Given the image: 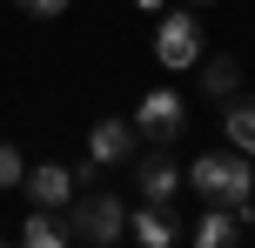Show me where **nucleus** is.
Listing matches in <instances>:
<instances>
[{
	"label": "nucleus",
	"instance_id": "14",
	"mask_svg": "<svg viewBox=\"0 0 255 248\" xmlns=\"http://www.w3.org/2000/svg\"><path fill=\"white\" fill-rule=\"evenodd\" d=\"M13 7H20V13H34V20H61V13H67V0H13Z\"/></svg>",
	"mask_w": 255,
	"mask_h": 248
},
{
	"label": "nucleus",
	"instance_id": "11",
	"mask_svg": "<svg viewBox=\"0 0 255 248\" xmlns=\"http://www.w3.org/2000/svg\"><path fill=\"white\" fill-rule=\"evenodd\" d=\"M13 248H74V235H67V222H61V215L34 208V215L20 222V242H13Z\"/></svg>",
	"mask_w": 255,
	"mask_h": 248
},
{
	"label": "nucleus",
	"instance_id": "7",
	"mask_svg": "<svg viewBox=\"0 0 255 248\" xmlns=\"http://www.w3.org/2000/svg\"><path fill=\"white\" fill-rule=\"evenodd\" d=\"M134 174H141V201H154V208H168V201L181 195V181H188V168H175L168 155H148V161H134Z\"/></svg>",
	"mask_w": 255,
	"mask_h": 248
},
{
	"label": "nucleus",
	"instance_id": "17",
	"mask_svg": "<svg viewBox=\"0 0 255 248\" xmlns=\"http://www.w3.org/2000/svg\"><path fill=\"white\" fill-rule=\"evenodd\" d=\"M0 248H7V242H0Z\"/></svg>",
	"mask_w": 255,
	"mask_h": 248
},
{
	"label": "nucleus",
	"instance_id": "1",
	"mask_svg": "<svg viewBox=\"0 0 255 248\" xmlns=\"http://www.w3.org/2000/svg\"><path fill=\"white\" fill-rule=\"evenodd\" d=\"M188 188L202 201H215V208H242L255 201V161L235 155V148H215V155H195L188 161Z\"/></svg>",
	"mask_w": 255,
	"mask_h": 248
},
{
	"label": "nucleus",
	"instance_id": "3",
	"mask_svg": "<svg viewBox=\"0 0 255 248\" xmlns=\"http://www.w3.org/2000/svg\"><path fill=\"white\" fill-rule=\"evenodd\" d=\"M202 20L195 13H181V7H168L161 20H154V61L168 67V74H181V67H202Z\"/></svg>",
	"mask_w": 255,
	"mask_h": 248
},
{
	"label": "nucleus",
	"instance_id": "6",
	"mask_svg": "<svg viewBox=\"0 0 255 248\" xmlns=\"http://www.w3.org/2000/svg\"><path fill=\"white\" fill-rule=\"evenodd\" d=\"M74 188H81V174L67 168V161H34V168H27V181H20V195L34 201V208L61 215L67 201H74Z\"/></svg>",
	"mask_w": 255,
	"mask_h": 248
},
{
	"label": "nucleus",
	"instance_id": "16",
	"mask_svg": "<svg viewBox=\"0 0 255 248\" xmlns=\"http://www.w3.org/2000/svg\"><path fill=\"white\" fill-rule=\"evenodd\" d=\"M195 7H215V0H195Z\"/></svg>",
	"mask_w": 255,
	"mask_h": 248
},
{
	"label": "nucleus",
	"instance_id": "8",
	"mask_svg": "<svg viewBox=\"0 0 255 248\" xmlns=\"http://www.w3.org/2000/svg\"><path fill=\"white\" fill-rule=\"evenodd\" d=\"M195 248H242V208L195 215Z\"/></svg>",
	"mask_w": 255,
	"mask_h": 248
},
{
	"label": "nucleus",
	"instance_id": "4",
	"mask_svg": "<svg viewBox=\"0 0 255 248\" xmlns=\"http://www.w3.org/2000/svg\"><path fill=\"white\" fill-rule=\"evenodd\" d=\"M134 128H141V141H154V148L181 141V134H188V101H181L175 87H148L134 101Z\"/></svg>",
	"mask_w": 255,
	"mask_h": 248
},
{
	"label": "nucleus",
	"instance_id": "15",
	"mask_svg": "<svg viewBox=\"0 0 255 248\" xmlns=\"http://www.w3.org/2000/svg\"><path fill=\"white\" fill-rule=\"evenodd\" d=\"M134 7H141V13H154V20H161V13H168V0H134Z\"/></svg>",
	"mask_w": 255,
	"mask_h": 248
},
{
	"label": "nucleus",
	"instance_id": "9",
	"mask_svg": "<svg viewBox=\"0 0 255 248\" xmlns=\"http://www.w3.org/2000/svg\"><path fill=\"white\" fill-rule=\"evenodd\" d=\"M222 134H229L235 155H249V161H255V94H235V101L222 107Z\"/></svg>",
	"mask_w": 255,
	"mask_h": 248
},
{
	"label": "nucleus",
	"instance_id": "5",
	"mask_svg": "<svg viewBox=\"0 0 255 248\" xmlns=\"http://www.w3.org/2000/svg\"><path fill=\"white\" fill-rule=\"evenodd\" d=\"M88 161L94 168H128V161H141V128L134 121H94L88 128Z\"/></svg>",
	"mask_w": 255,
	"mask_h": 248
},
{
	"label": "nucleus",
	"instance_id": "10",
	"mask_svg": "<svg viewBox=\"0 0 255 248\" xmlns=\"http://www.w3.org/2000/svg\"><path fill=\"white\" fill-rule=\"evenodd\" d=\"M128 228H134V242H141V248H175V242H181L175 215H168V208H154V201H148L141 215H128Z\"/></svg>",
	"mask_w": 255,
	"mask_h": 248
},
{
	"label": "nucleus",
	"instance_id": "13",
	"mask_svg": "<svg viewBox=\"0 0 255 248\" xmlns=\"http://www.w3.org/2000/svg\"><path fill=\"white\" fill-rule=\"evenodd\" d=\"M20 181H27V155L13 141H0V188H20Z\"/></svg>",
	"mask_w": 255,
	"mask_h": 248
},
{
	"label": "nucleus",
	"instance_id": "2",
	"mask_svg": "<svg viewBox=\"0 0 255 248\" xmlns=\"http://www.w3.org/2000/svg\"><path fill=\"white\" fill-rule=\"evenodd\" d=\"M61 222H67V235H74V242H88V248H108V242H121V228H128V208H121V195H74Z\"/></svg>",
	"mask_w": 255,
	"mask_h": 248
},
{
	"label": "nucleus",
	"instance_id": "12",
	"mask_svg": "<svg viewBox=\"0 0 255 248\" xmlns=\"http://www.w3.org/2000/svg\"><path fill=\"white\" fill-rule=\"evenodd\" d=\"M202 94H208V101H235V94H242V67H235L229 54L202 61Z\"/></svg>",
	"mask_w": 255,
	"mask_h": 248
}]
</instances>
